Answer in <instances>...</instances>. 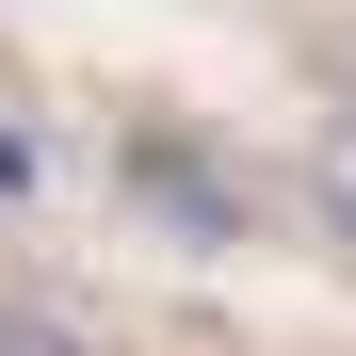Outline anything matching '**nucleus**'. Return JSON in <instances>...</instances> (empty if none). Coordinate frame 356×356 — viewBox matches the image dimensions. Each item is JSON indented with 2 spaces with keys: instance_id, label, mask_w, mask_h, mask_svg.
Returning a JSON list of instances; mask_svg holds the SVG:
<instances>
[{
  "instance_id": "nucleus-1",
  "label": "nucleus",
  "mask_w": 356,
  "mask_h": 356,
  "mask_svg": "<svg viewBox=\"0 0 356 356\" xmlns=\"http://www.w3.org/2000/svg\"><path fill=\"white\" fill-rule=\"evenodd\" d=\"M130 211H146V227H178L195 259L243 243V178H227L211 146H178V130H130Z\"/></svg>"
},
{
  "instance_id": "nucleus-2",
  "label": "nucleus",
  "mask_w": 356,
  "mask_h": 356,
  "mask_svg": "<svg viewBox=\"0 0 356 356\" xmlns=\"http://www.w3.org/2000/svg\"><path fill=\"white\" fill-rule=\"evenodd\" d=\"M308 211H324V243L356 259V113H324V146H308Z\"/></svg>"
},
{
  "instance_id": "nucleus-3",
  "label": "nucleus",
  "mask_w": 356,
  "mask_h": 356,
  "mask_svg": "<svg viewBox=\"0 0 356 356\" xmlns=\"http://www.w3.org/2000/svg\"><path fill=\"white\" fill-rule=\"evenodd\" d=\"M0 356H97L81 324H49V308H0Z\"/></svg>"
},
{
  "instance_id": "nucleus-4",
  "label": "nucleus",
  "mask_w": 356,
  "mask_h": 356,
  "mask_svg": "<svg viewBox=\"0 0 356 356\" xmlns=\"http://www.w3.org/2000/svg\"><path fill=\"white\" fill-rule=\"evenodd\" d=\"M17 178H33V146H17V130H0V195H17Z\"/></svg>"
}]
</instances>
